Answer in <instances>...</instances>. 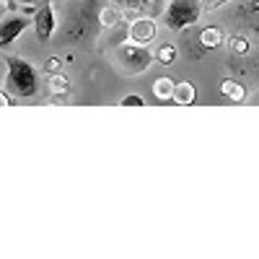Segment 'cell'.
I'll list each match as a JSON object with an SVG mask.
<instances>
[{"instance_id":"6da1fadb","label":"cell","mask_w":259,"mask_h":259,"mask_svg":"<svg viewBox=\"0 0 259 259\" xmlns=\"http://www.w3.org/2000/svg\"><path fill=\"white\" fill-rule=\"evenodd\" d=\"M36 70L21 57H6V91L18 99H31L36 94Z\"/></svg>"},{"instance_id":"7a4b0ae2","label":"cell","mask_w":259,"mask_h":259,"mask_svg":"<svg viewBox=\"0 0 259 259\" xmlns=\"http://www.w3.org/2000/svg\"><path fill=\"white\" fill-rule=\"evenodd\" d=\"M114 62H117L119 73H124V75H140V73H145L150 65H153V52H150L148 47H140V45L127 41V45L117 47Z\"/></svg>"},{"instance_id":"3957f363","label":"cell","mask_w":259,"mask_h":259,"mask_svg":"<svg viewBox=\"0 0 259 259\" xmlns=\"http://www.w3.org/2000/svg\"><path fill=\"white\" fill-rule=\"evenodd\" d=\"M200 16V3L197 0H171L166 8V26L171 31H182L189 24H194Z\"/></svg>"},{"instance_id":"277c9868","label":"cell","mask_w":259,"mask_h":259,"mask_svg":"<svg viewBox=\"0 0 259 259\" xmlns=\"http://www.w3.org/2000/svg\"><path fill=\"white\" fill-rule=\"evenodd\" d=\"M156 34H158V26L150 13H143L138 18L130 21V29H127V39L133 45H140V47H150V41H156Z\"/></svg>"},{"instance_id":"5b68a950","label":"cell","mask_w":259,"mask_h":259,"mask_svg":"<svg viewBox=\"0 0 259 259\" xmlns=\"http://www.w3.org/2000/svg\"><path fill=\"white\" fill-rule=\"evenodd\" d=\"M31 26L36 29V36L39 41H47L55 29H57V13H55V6L52 3H45L41 8L34 11V18H31Z\"/></svg>"},{"instance_id":"8992f818","label":"cell","mask_w":259,"mask_h":259,"mask_svg":"<svg viewBox=\"0 0 259 259\" xmlns=\"http://www.w3.org/2000/svg\"><path fill=\"white\" fill-rule=\"evenodd\" d=\"M29 26H31V18L26 13L24 16H8L3 24H0V47L13 45V41L24 34Z\"/></svg>"},{"instance_id":"52a82bcc","label":"cell","mask_w":259,"mask_h":259,"mask_svg":"<svg viewBox=\"0 0 259 259\" xmlns=\"http://www.w3.org/2000/svg\"><path fill=\"white\" fill-rule=\"evenodd\" d=\"M122 21H124V13H122L119 6H104V8L99 11V24H101L104 29H117Z\"/></svg>"},{"instance_id":"ba28073f","label":"cell","mask_w":259,"mask_h":259,"mask_svg":"<svg viewBox=\"0 0 259 259\" xmlns=\"http://www.w3.org/2000/svg\"><path fill=\"white\" fill-rule=\"evenodd\" d=\"M194 96H197V91H194V85L189 80H182L174 85V94H171V101H177L179 106H187L194 101Z\"/></svg>"},{"instance_id":"9c48e42d","label":"cell","mask_w":259,"mask_h":259,"mask_svg":"<svg viewBox=\"0 0 259 259\" xmlns=\"http://www.w3.org/2000/svg\"><path fill=\"white\" fill-rule=\"evenodd\" d=\"M174 80L171 78H166V75H161V78H156L153 80V96L158 99V101H168L171 99V94H174Z\"/></svg>"},{"instance_id":"30bf717a","label":"cell","mask_w":259,"mask_h":259,"mask_svg":"<svg viewBox=\"0 0 259 259\" xmlns=\"http://www.w3.org/2000/svg\"><path fill=\"white\" fill-rule=\"evenodd\" d=\"M200 41H202V47L215 50V47H221V45H223V31H221L218 26H207V29H202Z\"/></svg>"},{"instance_id":"8fae6325","label":"cell","mask_w":259,"mask_h":259,"mask_svg":"<svg viewBox=\"0 0 259 259\" xmlns=\"http://www.w3.org/2000/svg\"><path fill=\"white\" fill-rule=\"evenodd\" d=\"M50 91H52L55 96H68V91H70V80H68V75L52 73V75H50Z\"/></svg>"},{"instance_id":"7c38bea8","label":"cell","mask_w":259,"mask_h":259,"mask_svg":"<svg viewBox=\"0 0 259 259\" xmlns=\"http://www.w3.org/2000/svg\"><path fill=\"white\" fill-rule=\"evenodd\" d=\"M221 91H223V96H228L231 101H244V96H246L244 85H241V83H236V80H231V78L221 83Z\"/></svg>"},{"instance_id":"4fadbf2b","label":"cell","mask_w":259,"mask_h":259,"mask_svg":"<svg viewBox=\"0 0 259 259\" xmlns=\"http://www.w3.org/2000/svg\"><path fill=\"white\" fill-rule=\"evenodd\" d=\"M153 60H156L158 65H171V62L177 60V47L171 45V41H168V45H161V47L153 52Z\"/></svg>"},{"instance_id":"5bb4252c","label":"cell","mask_w":259,"mask_h":259,"mask_svg":"<svg viewBox=\"0 0 259 259\" xmlns=\"http://www.w3.org/2000/svg\"><path fill=\"white\" fill-rule=\"evenodd\" d=\"M231 50H233L236 55H244V52L249 50V39H246L244 34H236V36H231Z\"/></svg>"},{"instance_id":"9a60e30c","label":"cell","mask_w":259,"mask_h":259,"mask_svg":"<svg viewBox=\"0 0 259 259\" xmlns=\"http://www.w3.org/2000/svg\"><path fill=\"white\" fill-rule=\"evenodd\" d=\"M60 68H62V60H60V57H47V62H45V73H47V75L60 73Z\"/></svg>"},{"instance_id":"2e32d148","label":"cell","mask_w":259,"mask_h":259,"mask_svg":"<svg viewBox=\"0 0 259 259\" xmlns=\"http://www.w3.org/2000/svg\"><path fill=\"white\" fill-rule=\"evenodd\" d=\"M119 104H122V106H143L145 101H143V96H138V94H130V96H124Z\"/></svg>"},{"instance_id":"e0dca14e","label":"cell","mask_w":259,"mask_h":259,"mask_svg":"<svg viewBox=\"0 0 259 259\" xmlns=\"http://www.w3.org/2000/svg\"><path fill=\"white\" fill-rule=\"evenodd\" d=\"M8 104H11V99H8L3 91H0V106H8Z\"/></svg>"},{"instance_id":"ac0fdd59","label":"cell","mask_w":259,"mask_h":259,"mask_svg":"<svg viewBox=\"0 0 259 259\" xmlns=\"http://www.w3.org/2000/svg\"><path fill=\"white\" fill-rule=\"evenodd\" d=\"M0 3H3V6H6V8H8V11H11V8H13V0H0Z\"/></svg>"},{"instance_id":"d6986e66","label":"cell","mask_w":259,"mask_h":259,"mask_svg":"<svg viewBox=\"0 0 259 259\" xmlns=\"http://www.w3.org/2000/svg\"><path fill=\"white\" fill-rule=\"evenodd\" d=\"M6 11H8V8H6L3 3H0V18H3V13H6Z\"/></svg>"}]
</instances>
